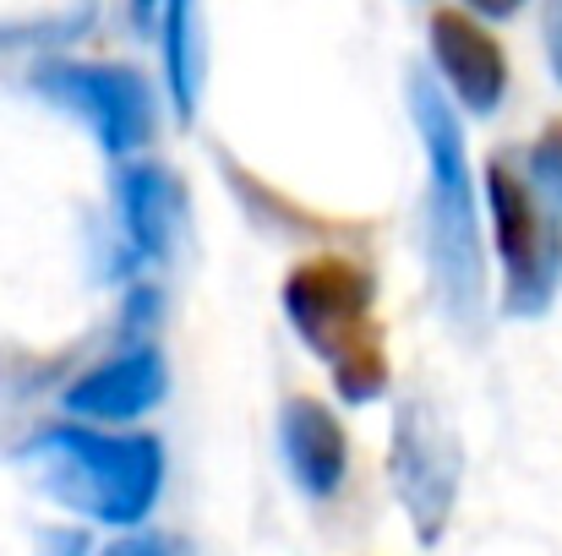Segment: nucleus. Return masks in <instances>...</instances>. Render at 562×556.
Here are the masks:
<instances>
[{
    "instance_id": "11",
    "label": "nucleus",
    "mask_w": 562,
    "mask_h": 556,
    "mask_svg": "<svg viewBox=\"0 0 562 556\" xmlns=\"http://www.w3.org/2000/svg\"><path fill=\"white\" fill-rule=\"evenodd\" d=\"M159 38H165V77H170V99L181 110V121L196 115V99H202V11L196 0H165L159 11Z\"/></svg>"
},
{
    "instance_id": "2",
    "label": "nucleus",
    "mask_w": 562,
    "mask_h": 556,
    "mask_svg": "<svg viewBox=\"0 0 562 556\" xmlns=\"http://www.w3.org/2000/svg\"><path fill=\"white\" fill-rule=\"evenodd\" d=\"M27 464L55 502L115 530H137L165 491V447L148 431L49 425L27 442Z\"/></svg>"
},
{
    "instance_id": "12",
    "label": "nucleus",
    "mask_w": 562,
    "mask_h": 556,
    "mask_svg": "<svg viewBox=\"0 0 562 556\" xmlns=\"http://www.w3.org/2000/svg\"><path fill=\"white\" fill-rule=\"evenodd\" d=\"M530 185L562 213V121L541 132V143L530 148Z\"/></svg>"
},
{
    "instance_id": "10",
    "label": "nucleus",
    "mask_w": 562,
    "mask_h": 556,
    "mask_svg": "<svg viewBox=\"0 0 562 556\" xmlns=\"http://www.w3.org/2000/svg\"><path fill=\"white\" fill-rule=\"evenodd\" d=\"M115 207H121V235H126L132 257L159 262V257H170V246H176L181 207H187V185L176 181V170L137 159V164H126V170L115 175Z\"/></svg>"
},
{
    "instance_id": "6",
    "label": "nucleus",
    "mask_w": 562,
    "mask_h": 556,
    "mask_svg": "<svg viewBox=\"0 0 562 556\" xmlns=\"http://www.w3.org/2000/svg\"><path fill=\"white\" fill-rule=\"evenodd\" d=\"M33 88L71 110L99 143L104 154L126 159L154 137V93L132 66H104V60H44L33 71Z\"/></svg>"
},
{
    "instance_id": "4",
    "label": "nucleus",
    "mask_w": 562,
    "mask_h": 556,
    "mask_svg": "<svg viewBox=\"0 0 562 556\" xmlns=\"http://www.w3.org/2000/svg\"><path fill=\"white\" fill-rule=\"evenodd\" d=\"M486 213L503 257L508 311L514 317L547 311L562 284V213L508 159L486 164Z\"/></svg>"
},
{
    "instance_id": "15",
    "label": "nucleus",
    "mask_w": 562,
    "mask_h": 556,
    "mask_svg": "<svg viewBox=\"0 0 562 556\" xmlns=\"http://www.w3.org/2000/svg\"><path fill=\"white\" fill-rule=\"evenodd\" d=\"M525 0H470V11H486V16H514Z\"/></svg>"
},
{
    "instance_id": "16",
    "label": "nucleus",
    "mask_w": 562,
    "mask_h": 556,
    "mask_svg": "<svg viewBox=\"0 0 562 556\" xmlns=\"http://www.w3.org/2000/svg\"><path fill=\"white\" fill-rule=\"evenodd\" d=\"M159 11H165V0H132V16H137V27H148Z\"/></svg>"
},
{
    "instance_id": "13",
    "label": "nucleus",
    "mask_w": 562,
    "mask_h": 556,
    "mask_svg": "<svg viewBox=\"0 0 562 556\" xmlns=\"http://www.w3.org/2000/svg\"><path fill=\"white\" fill-rule=\"evenodd\" d=\"M104 556H187L170 535H121Z\"/></svg>"
},
{
    "instance_id": "9",
    "label": "nucleus",
    "mask_w": 562,
    "mask_h": 556,
    "mask_svg": "<svg viewBox=\"0 0 562 556\" xmlns=\"http://www.w3.org/2000/svg\"><path fill=\"white\" fill-rule=\"evenodd\" d=\"M279 447H284L290 480L312 502L339 497V486L350 480V436H345L339 415L328 404L306 398V393L284 404V415H279Z\"/></svg>"
},
{
    "instance_id": "14",
    "label": "nucleus",
    "mask_w": 562,
    "mask_h": 556,
    "mask_svg": "<svg viewBox=\"0 0 562 556\" xmlns=\"http://www.w3.org/2000/svg\"><path fill=\"white\" fill-rule=\"evenodd\" d=\"M547 55H552V71L562 82V0H547Z\"/></svg>"
},
{
    "instance_id": "5",
    "label": "nucleus",
    "mask_w": 562,
    "mask_h": 556,
    "mask_svg": "<svg viewBox=\"0 0 562 556\" xmlns=\"http://www.w3.org/2000/svg\"><path fill=\"white\" fill-rule=\"evenodd\" d=\"M459 469H464V453H459V436L442 425V415L426 398H404L393 415L387 480L426 546L448 530V513L459 497Z\"/></svg>"
},
{
    "instance_id": "7",
    "label": "nucleus",
    "mask_w": 562,
    "mask_h": 556,
    "mask_svg": "<svg viewBox=\"0 0 562 556\" xmlns=\"http://www.w3.org/2000/svg\"><path fill=\"white\" fill-rule=\"evenodd\" d=\"M165 393H170L165 355L154 344H132L115 361L82 371L66 387V409L77 420H93V425H121V420H143L148 409H159Z\"/></svg>"
},
{
    "instance_id": "3",
    "label": "nucleus",
    "mask_w": 562,
    "mask_h": 556,
    "mask_svg": "<svg viewBox=\"0 0 562 556\" xmlns=\"http://www.w3.org/2000/svg\"><path fill=\"white\" fill-rule=\"evenodd\" d=\"M284 317L328 366L345 404H372L387 387V350L376 322L372 273L345 257H312L284 279Z\"/></svg>"
},
{
    "instance_id": "1",
    "label": "nucleus",
    "mask_w": 562,
    "mask_h": 556,
    "mask_svg": "<svg viewBox=\"0 0 562 556\" xmlns=\"http://www.w3.org/2000/svg\"><path fill=\"white\" fill-rule=\"evenodd\" d=\"M409 115L426 148V251L437 268V290L459 322H475L486 300V257H481V207L470 181L464 126L426 71L409 77Z\"/></svg>"
},
{
    "instance_id": "8",
    "label": "nucleus",
    "mask_w": 562,
    "mask_h": 556,
    "mask_svg": "<svg viewBox=\"0 0 562 556\" xmlns=\"http://www.w3.org/2000/svg\"><path fill=\"white\" fill-rule=\"evenodd\" d=\"M431 60L448 82V93L470 115H492L508 93V55L503 44L470 16V11H437L431 16Z\"/></svg>"
}]
</instances>
